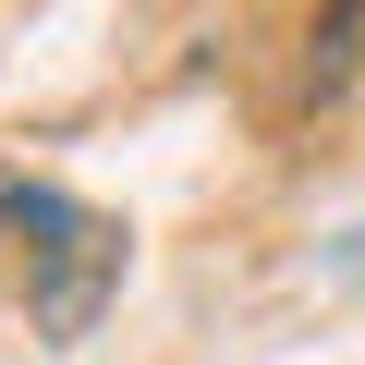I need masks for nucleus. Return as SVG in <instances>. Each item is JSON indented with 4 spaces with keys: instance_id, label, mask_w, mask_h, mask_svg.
Segmentation results:
<instances>
[{
    "instance_id": "1",
    "label": "nucleus",
    "mask_w": 365,
    "mask_h": 365,
    "mask_svg": "<svg viewBox=\"0 0 365 365\" xmlns=\"http://www.w3.org/2000/svg\"><path fill=\"white\" fill-rule=\"evenodd\" d=\"M0 220L25 244V304H37V341H86L98 304L122 292V220L49 195V182H0Z\"/></svg>"
},
{
    "instance_id": "2",
    "label": "nucleus",
    "mask_w": 365,
    "mask_h": 365,
    "mask_svg": "<svg viewBox=\"0 0 365 365\" xmlns=\"http://www.w3.org/2000/svg\"><path fill=\"white\" fill-rule=\"evenodd\" d=\"M353 49H365V13H329V25L304 37V98H341V86H353Z\"/></svg>"
}]
</instances>
